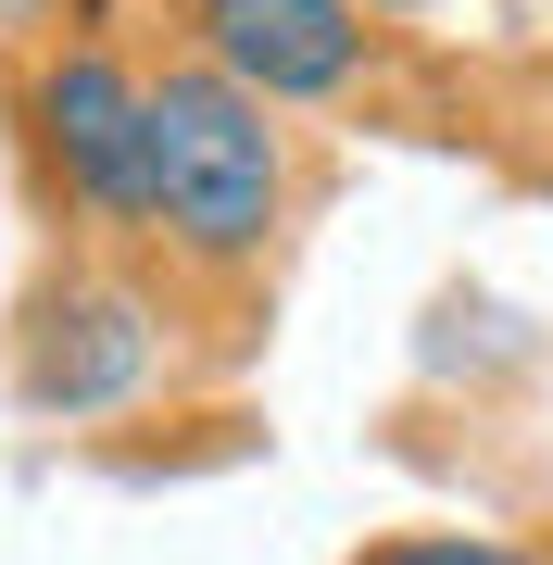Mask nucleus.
<instances>
[{
	"label": "nucleus",
	"instance_id": "1",
	"mask_svg": "<svg viewBox=\"0 0 553 565\" xmlns=\"http://www.w3.org/2000/svg\"><path fill=\"white\" fill-rule=\"evenodd\" d=\"M289 202H302L289 114L226 88L214 63H164L151 76V252L177 277H252Z\"/></svg>",
	"mask_w": 553,
	"mask_h": 565
},
{
	"label": "nucleus",
	"instance_id": "4",
	"mask_svg": "<svg viewBox=\"0 0 553 565\" xmlns=\"http://www.w3.org/2000/svg\"><path fill=\"white\" fill-rule=\"evenodd\" d=\"M177 25H189V63H214L226 88H252L277 114L352 102L377 76L365 0H177Z\"/></svg>",
	"mask_w": 553,
	"mask_h": 565
},
{
	"label": "nucleus",
	"instance_id": "3",
	"mask_svg": "<svg viewBox=\"0 0 553 565\" xmlns=\"http://www.w3.org/2000/svg\"><path fill=\"white\" fill-rule=\"evenodd\" d=\"M164 364H177V315L126 264H63L13 327V403L39 427H102V415H139Z\"/></svg>",
	"mask_w": 553,
	"mask_h": 565
},
{
	"label": "nucleus",
	"instance_id": "5",
	"mask_svg": "<svg viewBox=\"0 0 553 565\" xmlns=\"http://www.w3.org/2000/svg\"><path fill=\"white\" fill-rule=\"evenodd\" d=\"M352 565H541L515 541H478V527H415V541H365Z\"/></svg>",
	"mask_w": 553,
	"mask_h": 565
},
{
	"label": "nucleus",
	"instance_id": "7",
	"mask_svg": "<svg viewBox=\"0 0 553 565\" xmlns=\"http://www.w3.org/2000/svg\"><path fill=\"white\" fill-rule=\"evenodd\" d=\"M365 13H440V0H365Z\"/></svg>",
	"mask_w": 553,
	"mask_h": 565
},
{
	"label": "nucleus",
	"instance_id": "6",
	"mask_svg": "<svg viewBox=\"0 0 553 565\" xmlns=\"http://www.w3.org/2000/svg\"><path fill=\"white\" fill-rule=\"evenodd\" d=\"M63 0H0V39H25V25H51Z\"/></svg>",
	"mask_w": 553,
	"mask_h": 565
},
{
	"label": "nucleus",
	"instance_id": "2",
	"mask_svg": "<svg viewBox=\"0 0 553 565\" xmlns=\"http://www.w3.org/2000/svg\"><path fill=\"white\" fill-rule=\"evenodd\" d=\"M25 163H39L51 214L88 239H151V76L114 39H51L25 63Z\"/></svg>",
	"mask_w": 553,
	"mask_h": 565
}]
</instances>
